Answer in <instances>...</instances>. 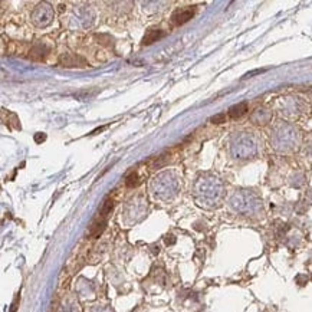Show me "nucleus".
<instances>
[{"label":"nucleus","mask_w":312,"mask_h":312,"mask_svg":"<svg viewBox=\"0 0 312 312\" xmlns=\"http://www.w3.org/2000/svg\"><path fill=\"white\" fill-rule=\"evenodd\" d=\"M246 111H247L246 102H240L238 105H233V107L230 108L229 111H228V115H229V118L236 120V118H240L242 115L246 114Z\"/></svg>","instance_id":"4"},{"label":"nucleus","mask_w":312,"mask_h":312,"mask_svg":"<svg viewBox=\"0 0 312 312\" xmlns=\"http://www.w3.org/2000/svg\"><path fill=\"white\" fill-rule=\"evenodd\" d=\"M196 13V8H191V6H187V8H181L177 9L172 16V22L176 26H181L184 23H187L191 17L194 16Z\"/></svg>","instance_id":"1"},{"label":"nucleus","mask_w":312,"mask_h":312,"mask_svg":"<svg viewBox=\"0 0 312 312\" xmlns=\"http://www.w3.org/2000/svg\"><path fill=\"white\" fill-rule=\"evenodd\" d=\"M226 114H217V115H214V117H212V123L213 124H223V123H226Z\"/></svg>","instance_id":"6"},{"label":"nucleus","mask_w":312,"mask_h":312,"mask_svg":"<svg viewBox=\"0 0 312 312\" xmlns=\"http://www.w3.org/2000/svg\"><path fill=\"white\" fill-rule=\"evenodd\" d=\"M266 69H256V71H253V72H249V74L245 75V78H250V76H253V75H258V74H262V72H265Z\"/></svg>","instance_id":"8"},{"label":"nucleus","mask_w":312,"mask_h":312,"mask_svg":"<svg viewBox=\"0 0 312 312\" xmlns=\"http://www.w3.org/2000/svg\"><path fill=\"white\" fill-rule=\"evenodd\" d=\"M164 36H165L164 31L156 29V27H151V29H148L147 32H146V35H144V38H143V45H151V43H154V42L160 41V39L164 38Z\"/></svg>","instance_id":"2"},{"label":"nucleus","mask_w":312,"mask_h":312,"mask_svg":"<svg viewBox=\"0 0 312 312\" xmlns=\"http://www.w3.org/2000/svg\"><path fill=\"white\" fill-rule=\"evenodd\" d=\"M138 183H140V177H138V174L135 172H131L125 177L127 187H135V186H138Z\"/></svg>","instance_id":"5"},{"label":"nucleus","mask_w":312,"mask_h":312,"mask_svg":"<svg viewBox=\"0 0 312 312\" xmlns=\"http://www.w3.org/2000/svg\"><path fill=\"white\" fill-rule=\"evenodd\" d=\"M59 62H61V64H62L64 66H68V68L79 66L78 65V62H79V64H82V65H87V62L83 61L82 58L76 56V55H71V53H65V55H62V56L59 58Z\"/></svg>","instance_id":"3"},{"label":"nucleus","mask_w":312,"mask_h":312,"mask_svg":"<svg viewBox=\"0 0 312 312\" xmlns=\"http://www.w3.org/2000/svg\"><path fill=\"white\" fill-rule=\"evenodd\" d=\"M105 128H107V127H101V128H97L95 131H92V132H91V134H97V132H101V131H102V130H105Z\"/></svg>","instance_id":"9"},{"label":"nucleus","mask_w":312,"mask_h":312,"mask_svg":"<svg viewBox=\"0 0 312 312\" xmlns=\"http://www.w3.org/2000/svg\"><path fill=\"white\" fill-rule=\"evenodd\" d=\"M45 140H46V135H45L43 132H38V134L35 135V141H36V143H42V141Z\"/></svg>","instance_id":"7"}]
</instances>
